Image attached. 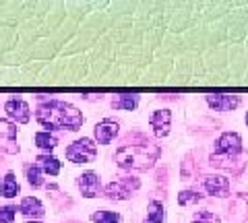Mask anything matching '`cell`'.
I'll return each mask as SVG.
<instances>
[{"label":"cell","instance_id":"obj_1","mask_svg":"<svg viewBox=\"0 0 248 223\" xmlns=\"http://www.w3.org/2000/svg\"><path fill=\"white\" fill-rule=\"evenodd\" d=\"M37 122L50 130H79L85 124V116L77 105L60 99H50L37 105L35 110Z\"/></svg>","mask_w":248,"mask_h":223},{"label":"cell","instance_id":"obj_2","mask_svg":"<svg viewBox=\"0 0 248 223\" xmlns=\"http://www.w3.org/2000/svg\"><path fill=\"white\" fill-rule=\"evenodd\" d=\"M161 149L153 143H141V145H122V147L114 153L116 165L126 172H147L155 165L159 159Z\"/></svg>","mask_w":248,"mask_h":223},{"label":"cell","instance_id":"obj_3","mask_svg":"<svg viewBox=\"0 0 248 223\" xmlns=\"http://www.w3.org/2000/svg\"><path fill=\"white\" fill-rule=\"evenodd\" d=\"M242 159H244L242 136L238 133H223L215 141V151L209 155V165L238 174L240 167H242Z\"/></svg>","mask_w":248,"mask_h":223},{"label":"cell","instance_id":"obj_4","mask_svg":"<svg viewBox=\"0 0 248 223\" xmlns=\"http://www.w3.org/2000/svg\"><path fill=\"white\" fill-rule=\"evenodd\" d=\"M97 157V145L93 138H77L73 145L66 147V159L71 164H91Z\"/></svg>","mask_w":248,"mask_h":223},{"label":"cell","instance_id":"obj_5","mask_svg":"<svg viewBox=\"0 0 248 223\" xmlns=\"http://www.w3.org/2000/svg\"><path fill=\"white\" fill-rule=\"evenodd\" d=\"M139 188H141V180L124 176V178L108 184L104 194H106V198H110V201H128V198L133 196V192Z\"/></svg>","mask_w":248,"mask_h":223},{"label":"cell","instance_id":"obj_6","mask_svg":"<svg viewBox=\"0 0 248 223\" xmlns=\"http://www.w3.org/2000/svg\"><path fill=\"white\" fill-rule=\"evenodd\" d=\"M203 186H205L207 194H211L215 198H226V196H230V192H232L230 178H226V176H221V174L205 176Z\"/></svg>","mask_w":248,"mask_h":223},{"label":"cell","instance_id":"obj_7","mask_svg":"<svg viewBox=\"0 0 248 223\" xmlns=\"http://www.w3.org/2000/svg\"><path fill=\"white\" fill-rule=\"evenodd\" d=\"M4 112L13 122L17 124H27L29 118H31V112H29V104L21 97H11L9 102L4 104Z\"/></svg>","mask_w":248,"mask_h":223},{"label":"cell","instance_id":"obj_8","mask_svg":"<svg viewBox=\"0 0 248 223\" xmlns=\"http://www.w3.org/2000/svg\"><path fill=\"white\" fill-rule=\"evenodd\" d=\"M205 99H207L209 107L215 112H232L242 104V97L230 95V93H209V95H205Z\"/></svg>","mask_w":248,"mask_h":223},{"label":"cell","instance_id":"obj_9","mask_svg":"<svg viewBox=\"0 0 248 223\" xmlns=\"http://www.w3.org/2000/svg\"><path fill=\"white\" fill-rule=\"evenodd\" d=\"M228 223H248V196L238 194L228 203Z\"/></svg>","mask_w":248,"mask_h":223},{"label":"cell","instance_id":"obj_10","mask_svg":"<svg viewBox=\"0 0 248 223\" xmlns=\"http://www.w3.org/2000/svg\"><path fill=\"white\" fill-rule=\"evenodd\" d=\"M93 133H95V141L99 145H110L114 138L118 136L120 124H118V120H114V118H104L102 122H97L95 124Z\"/></svg>","mask_w":248,"mask_h":223},{"label":"cell","instance_id":"obj_11","mask_svg":"<svg viewBox=\"0 0 248 223\" xmlns=\"http://www.w3.org/2000/svg\"><path fill=\"white\" fill-rule=\"evenodd\" d=\"M77 186H79L81 194L85 198H95L102 192V180H99V176L95 172H85L77 178Z\"/></svg>","mask_w":248,"mask_h":223},{"label":"cell","instance_id":"obj_12","mask_svg":"<svg viewBox=\"0 0 248 223\" xmlns=\"http://www.w3.org/2000/svg\"><path fill=\"white\" fill-rule=\"evenodd\" d=\"M0 147L6 153H19L17 126L11 120H4V118H0Z\"/></svg>","mask_w":248,"mask_h":223},{"label":"cell","instance_id":"obj_13","mask_svg":"<svg viewBox=\"0 0 248 223\" xmlns=\"http://www.w3.org/2000/svg\"><path fill=\"white\" fill-rule=\"evenodd\" d=\"M149 124L153 128V134L157 138H166L170 134V128H172V112L168 110H155L149 118Z\"/></svg>","mask_w":248,"mask_h":223},{"label":"cell","instance_id":"obj_14","mask_svg":"<svg viewBox=\"0 0 248 223\" xmlns=\"http://www.w3.org/2000/svg\"><path fill=\"white\" fill-rule=\"evenodd\" d=\"M19 211L25 215V217H33V219H40L44 217V205L40 203V198H35V196H25L21 201L19 205Z\"/></svg>","mask_w":248,"mask_h":223},{"label":"cell","instance_id":"obj_15","mask_svg":"<svg viewBox=\"0 0 248 223\" xmlns=\"http://www.w3.org/2000/svg\"><path fill=\"white\" fill-rule=\"evenodd\" d=\"M166 221V209L161 201H151L147 205V215L143 223H164Z\"/></svg>","mask_w":248,"mask_h":223},{"label":"cell","instance_id":"obj_16","mask_svg":"<svg viewBox=\"0 0 248 223\" xmlns=\"http://www.w3.org/2000/svg\"><path fill=\"white\" fill-rule=\"evenodd\" d=\"M141 102V95H128V93H122V95H116L112 99V107L114 110H126V112H133L135 107Z\"/></svg>","mask_w":248,"mask_h":223},{"label":"cell","instance_id":"obj_17","mask_svg":"<svg viewBox=\"0 0 248 223\" xmlns=\"http://www.w3.org/2000/svg\"><path fill=\"white\" fill-rule=\"evenodd\" d=\"M37 165L44 170V174H50V176H58L62 167L60 161L54 155H37Z\"/></svg>","mask_w":248,"mask_h":223},{"label":"cell","instance_id":"obj_18","mask_svg":"<svg viewBox=\"0 0 248 223\" xmlns=\"http://www.w3.org/2000/svg\"><path fill=\"white\" fill-rule=\"evenodd\" d=\"M19 190H21V186H19L17 178H15V174H13V172H9V174L4 176V180H2L0 192H2V196L13 198V196H17V194H19Z\"/></svg>","mask_w":248,"mask_h":223},{"label":"cell","instance_id":"obj_19","mask_svg":"<svg viewBox=\"0 0 248 223\" xmlns=\"http://www.w3.org/2000/svg\"><path fill=\"white\" fill-rule=\"evenodd\" d=\"M238 178V190L242 196H248V153H244V159H242V167L240 172L236 174Z\"/></svg>","mask_w":248,"mask_h":223},{"label":"cell","instance_id":"obj_20","mask_svg":"<svg viewBox=\"0 0 248 223\" xmlns=\"http://www.w3.org/2000/svg\"><path fill=\"white\" fill-rule=\"evenodd\" d=\"M35 145L40 149H46V151H52L54 147H56L58 145V138L54 136V134H50L48 130H46V133H35Z\"/></svg>","mask_w":248,"mask_h":223},{"label":"cell","instance_id":"obj_21","mask_svg":"<svg viewBox=\"0 0 248 223\" xmlns=\"http://www.w3.org/2000/svg\"><path fill=\"white\" fill-rule=\"evenodd\" d=\"M25 174H27V182L31 184L33 188H40L42 184H44V170L40 165H27V170H25Z\"/></svg>","mask_w":248,"mask_h":223},{"label":"cell","instance_id":"obj_22","mask_svg":"<svg viewBox=\"0 0 248 223\" xmlns=\"http://www.w3.org/2000/svg\"><path fill=\"white\" fill-rule=\"evenodd\" d=\"M120 213H114V211H95L91 215V221L93 223H120Z\"/></svg>","mask_w":248,"mask_h":223},{"label":"cell","instance_id":"obj_23","mask_svg":"<svg viewBox=\"0 0 248 223\" xmlns=\"http://www.w3.org/2000/svg\"><path fill=\"white\" fill-rule=\"evenodd\" d=\"M199 201H203V194H199L195 190H182L178 194V203L182 207H188V205H197Z\"/></svg>","mask_w":248,"mask_h":223},{"label":"cell","instance_id":"obj_24","mask_svg":"<svg viewBox=\"0 0 248 223\" xmlns=\"http://www.w3.org/2000/svg\"><path fill=\"white\" fill-rule=\"evenodd\" d=\"M192 223H221V217L211 211H199L195 217H192Z\"/></svg>","mask_w":248,"mask_h":223},{"label":"cell","instance_id":"obj_25","mask_svg":"<svg viewBox=\"0 0 248 223\" xmlns=\"http://www.w3.org/2000/svg\"><path fill=\"white\" fill-rule=\"evenodd\" d=\"M15 213H17V207H2L0 209V223H15Z\"/></svg>","mask_w":248,"mask_h":223},{"label":"cell","instance_id":"obj_26","mask_svg":"<svg viewBox=\"0 0 248 223\" xmlns=\"http://www.w3.org/2000/svg\"><path fill=\"white\" fill-rule=\"evenodd\" d=\"M27 223H40V221H27Z\"/></svg>","mask_w":248,"mask_h":223},{"label":"cell","instance_id":"obj_27","mask_svg":"<svg viewBox=\"0 0 248 223\" xmlns=\"http://www.w3.org/2000/svg\"><path fill=\"white\" fill-rule=\"evenodd\" d=\"M246 124H248V114H246Z\"/></svg>","mask_w":248,"mask_h":223}]
</instances>
